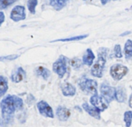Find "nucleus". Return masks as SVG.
Instances as JSON below:
<instances>
[{
    "label": "nucleus",
    "mask_w": 132,
    "mask_h": 127,
    "mask_svg": "<svg viewBox=\"0 0 132 127\" xmlns=\"http://www.w3.org/2000/svg\"><path fill=\"white\" fill-rule=\"evenodd\" d=\"M128 105H129L130 108H132V94L130 95L129 100H128Z\"/></svg>",
    "instance_id": "nucleus-28"
},
{
    "label": "nucleus",
    "mask_w": 132,
    "mask_h": 127,
    "mask_svg": "<svg viewBox=\"0 0 132 127\" xmlns=\"http://www.w3.org/2000/svg\"><path fill=\"white\" fill-rule=\"evenodd\" d=\"M82 108L83 110H85V112L88 113L92 117H94L95 119L100 120L101 119V114H100V111L97 108H95L94 106H90L89 103H84L82 104Z\"/></svg>",
    "instance_id": "nucleus-12"
},
{
    "label": "nucleus",
    "mask_w": 132,
    "mask_h": 127,
    "mask_svg": "<svg viewBox=\"0 0 132 127\" xmlns=\"http://www.w3.org/2000/svg\"><path fill=\"white\" fill-rule=\"evenodd\" d=\"M0 17H1V21H0V26L4 23V20H5V15L4 13H3V11L0 12Z\"/></svg>",
    "instance_id": "nucleus-27"
},
{
    "label": "nucleus",
    "mask_w": 132,
    "mask_h": 127,
    "mask_svg": "<svg viewBox=\"0 0 132 127\" xmlns=\"http://www.w3.org/2000/svg\"><path fill=\"white\" fill-rule=\"evenodd\" d=\"M15 2V0H10V1L1 0V1H0V9H1V10L5 9V8H6L7 6H11V5H13Z\"/></svg>",
    "instance_id": "nucleus-24"
},
{
    "label": "nucleus",
    "mask_w": 132,
    "mask_h": 127,
    "mask_svg": "<svg viewBox=\"0 0 132 127\" xmlns=\"http://www.w3.org/2000/svg\"><path fill=\"white\" fill-rule=\"evenodd\" d=\"M62 89V93L64 96L70 97V96H73L76 94V88L72 85L69 83H64L61 86Z\"/></svg>",
    "instance_id": "nucleus-11"
},
{
    "label": "nucleus",
    "mask_w": 132,
    "mask_h": 127,
    "mask_svg": "<svg viewBox=\"0 0 132 127\" xmlns=\"http://www.w3.org/2000/svg\"><path fill=\"white\" fill-rule=\"evenodd\" d=\"M90 102L92 106L97 108L100 112H103V111L108 108V103H107V102L104 100V98L101 97V96L98 95L97 94H93V95L90 97Z\"/></svg>",
    "instance_id": "nucleus-9"
},
{
    "label": "nucleus",
    "mask_w": 132,
    "mask_h": 127,
    "mask_svg": "<svg viewBox=\"0 0 132 127\" xmlns=\"http://www.w3.org/2000/svg\"><path fill=\"white\" fill-rule=\"evenodd\" d=\"M95 59V55L92 52V50L90 48H88V49L85 51L84 55L82 56V62L84 65H88V66H92V64H93V61Z\"/></svg>",
    "instance_id": "nucleus-13"
},
{
    "label": "nucleus",
    "mask_w": 132,
    "mask_h": 127,
    "mask_svg": "<svg viewBox=\"0 0 132 127\" xmlns=\"http://www.w3.org/2000/svg\"><path fill=\"white\" fill-rule=\"evenodd\" d=\"M108 2H109L108 0H102V1H101V4H102V5H106Z\"/></svg>",
    "instance_id": "nucleus-30"
},
{
    "label": "nucleus",
    "mask_w": 132,
    "mask_h": 127,
    "mask_svg": "<svg viewBox=\"0 0 132 127\" xmlns=\"http://www.w3.org/2000/svg\"><path fill=\"white\" fill-rule=\"evenodd\" d=\"M128 72V68L121 64H116L110 67V74L115 81L121 80Z\"/></svg>",
    "instance_id": "nucleus-4"
},
{
    "label": "nucleus",
    "mask_w": 132,
    "mask_h": 127,
    "mask_svg": "<svg viewBox=\"0 0 132 127\" xmlns=\"http://www.w3.org/2000/svg\"><path fill=\"white\" fill-rule=\"evenodd\" d=\"M26 76V72L22 67H17L15 71L13 72L11 76V80L14 83H19L21 82Z\"/></svg>",
    "instance_id": "nucleus-14"
},
{
    "label": "nucleus",
    "mask_w": 132,
    "mask_h": 127,
    "mask_svg": "<svg viewBox=\"0 0 132 127\" xmlns=\"http://www.w3.org/2000/svg\"><path fill=\"white\" fill-rule=\"evenodd\" d=\"M123 120L127 127H130L132 123V111H127L124 113Z\"/></svg>",
    "instance_id": "nucleus-21"
},
{
    "label": "nucleus",
    "mask_w": 132,
    "mask_h": 127,
    "mask_svg": "<svg viewBox=\"0 0 132 127\" xmlns=\"http://www.w3.org/2000/svg\"><path fill=\"white\" fill-rule=\"evenodd\" d=\"M97 82L89 78H82L79 82V86L81 91L85 93H93L94 94H97Z\"/></svg>",
    "instance_id": "nucleus-6"
},
{
    "label": "nucleus",
    "mask_w": 132,
    "mask_h": 127,
    "mask_svg": "<svg viewBox=\"0 0 132 127\" xmlns=\"http://www.w3.org/2000/svg\"><path fill=\"white\" fill-rule=\"evenodd\" d=\"M88 37V35H78V36H72L69 37V38H62V39H56L52 42H72V41H79L81 39H84Z\"/></svg>",
    "instance_id": "nucleus-20"
},
{
    "label": "nucleus",
    "mask_w": 132,
    "mask_h": 127,
    "mask_svg": "<svg viewBox=\"0 0 132 127\" xmlns=\"http://www.w3.org/2000/svg\"><path fill=\"white\" fill-rule=\"evenodd\" d=\"M35 74L38 76L43 77L44 80H47L48 78L50 77V76H51V72H50L47 68H45V67H44V66L37 67V68L35 69Z\"/></svg>",
    "instance_id": "nucleus-17"
},
{
    "label": "nucleus",
    "mask_w": 132,
    "mask_h": 127,
    "mask_svg": "<svg viewBox=\"0 0 132 127\" xmlns=\"http://www.w3.org/2000/svg\"><path fill=\"white\" fill-rule=\"evenodd\" d=\"M70 63H71V65L72 66V68L75 69V70H78V69L81 68V65H82V64H83L82 60H81V59L78 58V57L72 58Z\"/></svg>",
    "instance_id": "nucleus-22"
},
{
    "label": "nucleus",
    "mask_w": 132,
    "mask_h": 127,
    "mask_svg": "<svg viewBox=\"0 0 132 127\" xmlns=\"http://www.w3.org/2000/svg\"><path fill=\"white\" fill-rule=\"evenodd\" d=\"M128 34H130V31H128V32H125V33H123V34H121V36H124V35H128Z\"/></svg>",
    "instance_id": "nucleus-29"
},
{
    "label": "nucleus",
    "mask_w": 132,
    "mask_h": 127,
    "mask_svg": "<svg viewBox=\"0 0 132 127\" xmlns=\"http://www.w3.org/2000/svg\"><path fill=\"white\" fill-rule=\"evenodd\" d=\"M67 64L68 58L64 55H60L59 58L53 64V71L60 78H62L67 72Z\"/></svg>",
    "instance_id": "nucleus-3"
},
{
    "label": "nucleus",
    "mask_w": 132,
    "mask_h": 127,
    "mask_svg": "<svg viewBox=\"0 0 132 127\" xmlns=\"http://www.w3.org/2000/svg\"><path fill=\"white\" fill-rule=\"evenodd\" d=\"M115 99L117 100L118 103H124L127 99L126 91L122 86H119L116 88V95Z\"/></svg>",
    "instance_id": "nucleus-15"
},
{
    "label": "nucleus",
    "mask_w": 132,
    "mask_h": 127,
    "mask_svg": "<svg viewBox=\"0 0 132 127\" xmlns=\"http://www.w3.org/2000/svg\"><path fill=\"white\" fill-rule=\"evenodd\" d=\"M100 91H101V94H102V97L104 98L107 103H110L115 99L116 88L107 84L106 82L101 84Z\"/></svg>",
    "instance_id": "nucleus-5"
},
{
    "label": "nucleus",
    "mask_w": 132,
    "mask_h": 127,
    "mask_svg": "<svg viewBox=\"0 0 132 127\" xmlns=\"http://www.w3.org/2000/svg\"><path fill=\"white\" fill-rule=\"evenodd\" d=\"M24 102L22 98L19 96L8 94L5 98H3L0 103L1 108V117H9L12 118V114L15 112L23 109Z\"/></svg>",
    "instance_id": "nucleus-1"
},
{
    "label": "nucleus",
    "mask_w": 132,
    "mask_h": 127,
    "mask_svg": "<svg viewBox=\"0 0 132 127\" xmlns=\"http://www.w3.org/2000/svg\"><path fill=\"white\" fill-rule=\"evenodd\" d=\"M37 2L36 0H32V1H28L27 2V6H28V10L30 11V13L32 14H35V8H36Z\"/></svg>",
    "instance_id": "nucleus-23"
},
{
    "label": "nucleus",
    "mask_w": 132,
    "mask_h": 127,
    "mask_svg": "<svg viewBox=\"0 0 132 127\" xmlns=\"http://www.w3.org/2000/svg\"><path fill=\"white\" fill-rule=\"evenodd\" d=\"M50 6H53L55 10H61L67 5V1L65 0H52L50 1Z\"/></svg>",
    "instance_id": "nucleus-19"
},
{
    "label": "nucleus",
    "mask_w": 132,
    "mask_h": 127,
    "mask_svg": "<svg viewBox=\"0 0 132 127\" xmlns=\"http://www.w3.org/2000/svg\"><path fill=\"white\" fill-rule=\"evenodd\" d=\"M8 89L7 78L4 76H0V96H4Z\"/></svg>",
    "instance_id": "nucleus-18"
},
{
    "label": "nucleus",
    "mask_w": 132,
    "mask_h": 127,
    "mask_svg": "<svg viewBox=\"0 0 132 127\" xmlns=\"http://www.w3.org/2000/svg\"><path fill=\"white\" fill-rule=\"evenodd\" d=\"M108 52L109 49L106 47H101L98 49V58L96 59V62L94 63V65L90 69V74L92 76L97 78L102 77L107 56H108Z\"/></svg>",
    "instance_id": "nucleus-2"
},
{
    "label": "nucleus",
    "mask_w": 132,
    "mask_h": 127,
    "mask_svg": "<svg viewBox=\"0 0 132 127\" xmlns=\"http://www.w3.org/2000/svg\"><path fill=\"white\" fill-rule=\"evenodd\" d=\"M56 115L58 119L62 122H65L69 119L71 115V112L68 108H66L64 106H59L57 107L56 110Z\"/></svg>",
    "instance_id": "nucleus-10"
},
{
    "label": "nucleus",
    "mask_w": 132,
    "mask_h": 127,
    "mask_svg": "<svg viewBox=\"0 0 132 127\" xmlns=\"http://www.w3.org/2000/svg\"><path fill=\"white\" fill-rule=\"evenodd\" d=\"M114 56L117 57V58H121L123 56L122 52H121V47L119 44H117L114 46Z\"/></svg>",
    "instance_id": "nucleus-25"
},
{
    "label": "nucleus",
    "mask_w": 132,
    "mask_h": 127,
    "mask_svg": "<svg viewBox=\"0 0 132 127\" xmlns=\"http://www.w3.org/2000/svg\"><path fill=\"white\" fill-rule=\"evenodd\" d=\"M19 57V55H6V56H1L0 60L1 61H12L15 60L16 58Z\"/></svg>",
    "instance_id": "nucleus-26"
},
{
    "label": "nucleus",
    "mask_w": 132,
    "mask_h": 127,
    "mask_svg": "<svg viewBox=\"0 0 132 127\" xmlns=\"http://www.w3.org/2000/svg\"><path fill=\"white\" fill-rule=\"evenodd\" d=\"M26 17V8L24 6H15L10 13V18L15 22L24 20Z\"/></svg>",
    "instance_id": "nucleus-7"
},
{
    "label": "nucleus",
    "mask_w": 132,
    "mask_h": 127,
    "mask_svg": "<svg viewBox=\"0 0 132 127\" xmlns=\"http://www.w3.org/2000/svg\"><path fill=\"white\" fill-rule=\"evenodd\" d=\"M36 106L41 115L44 116V117H48V118L54 117V114H53V109H52V107L50 106V105L48 104V103H46L45 101L38 102Z\"/></svg>",
    "instance_id": "nucleus-8"
},
{
    "label": "nucleus",
    "mask_w": 132,
    "mask_h": 127,
    "mask_svg": "<svg viewBox=\"0 0 132 127\" xmlns=\"http://www.w3.org/2000/svg\"><path fill=\"white\" fill-rule=\"evenodd\" d=\"M124 55L127 60H132V40L128 39L125 43L124 46Z\"/></svg>",
    "instance_id": "nucleus-16"
}]
</instances>
